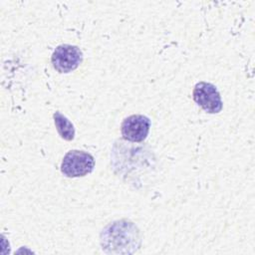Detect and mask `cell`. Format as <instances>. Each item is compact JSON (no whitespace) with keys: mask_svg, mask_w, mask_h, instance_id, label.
<instances>
[{"mask_svg":"<svg viewBox=\"0 0 255 255\" xmlns=\"http://www.w3.org/2000/svg\"><path fill=\"white\" fill-rule=\"evenodd\" d=\"M101 241L103 249L120 247H137L139 240L137 228L129 221H115L108 225L102 232Z\"/></svg>","mask_w":255,"mask_h":255,"instance_id":"obj_1","label":"cell"},{"mask_svg":"<svg viewBox=\"0 0 255 255\" xmlns=\"http://www.w3.org/2000/svg\"><path fill=\"white\" fill-rule=\"evenodd\" d=\"M53 119L60 136L65 140H73L75 137L74 125L59 111L54 113Z\"/></svg>","mask_w":255,"mask_h":255,"instance_id":"obj_6","label":"cell"},{"mask_svg":"<svg viewBox=\"0 0 255 255\" xmlns=\"http://www.w3.org/2000/svg\"><path fill=\"white\" fill-rule=\"evenodd\" d=\"M51 61L57 72L70 73L76 70L82 63L83 53L77 46L62 44L54 50Z\"/></svg>","mask_w":255,"mask_h":255,"instance_id":"obj_3","label":"cell"},{"mask_svg":"<svg viewBox=\"0 0 255 255\" xmlns=\"http://www.w3.org/2000/svg\"><path fill=\"white\" fill-rule=\"evenodd\" d=\"M192 97L194 102L208 114L221 112L223 104L217 88L207 82H199L194 86Z\"/></svg>","mask_w":255,"mask_h":255,"instance_id":"obj_4","label":"cell"},{"mask_svg":"<svg viewBox=\"0 0 255 255\" xmlns=\"http://www.w3.org/2000/svg\"><path fill=\"white\" fill-rule=\"evenodd\" d=\"M95 167L94 156L83 150L68 151L61 163V172L67 177H81L91 173Z\"/></svg>","mask_w":255,"mask_h":255,"instance_id":"obj_2","label":"cell"},{"mask_svg":"<svg viewBox=\"0 0 255 255\" xmlns=\"http://www.w3.org/2000/svg\"><path fill=\"white\" fill-rule=\"evenodd\" d=\"M150 128V120L143 115H131L121 126L122 135L126 140L139 142L146 138Z\"/></svg>","mask_w":255,"mask_h":255,"instance_id":"obj_5","label":"cell"}]
</instances>
